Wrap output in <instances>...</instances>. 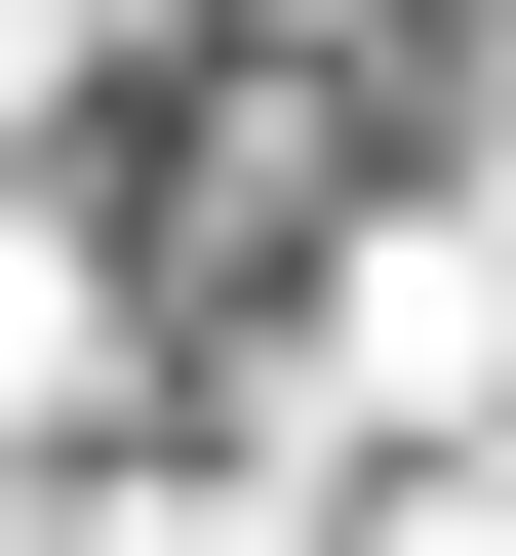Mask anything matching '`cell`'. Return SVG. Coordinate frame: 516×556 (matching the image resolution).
<instances>
[{
  "mask_svg": "<svg viewBox=\"0 0 516 556\" xmlns=\"http://www.w3.org/2000/svg\"><path fill=\"white\" fill-rule=\"evenodd\" d=\"M119 318H80V239H40V199H0V397H80Z\"/></svg>",
  "mask_w": 516,
  "mask_h": 556,
  "instance_id": "cell-1",
  "label": "cell"
}]
</instances>
